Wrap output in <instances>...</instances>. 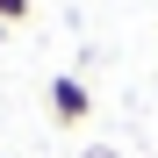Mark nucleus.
<instances>
[{
	"label": "nucleus",
	"mask_w": 158,
	"mask_h": 158,
	"mask_svg": "<svg viewBox=\"0 0 158 158\" xmlns=\"http://www.w3.org/2000/svg\"><path fill=\"white\" fill-rule=\"evenodd\" d=\"M86 158H115V151H86Z\"/></svg>",
	"instance_id": "3"
},
{
	"label": "nucleus",
	"mask_w": 158,
	"mask_h": 158,
	"mask_svg": "<svg viewBox=\"0 0 158 158\" xmlns=\"http://www.w3.org/2000/svg\"><path fill=\"white\" fill-rule=\"evenodd\" d=\"M0 22H29V0H0Z\"/></svg>",
	"instance_id": "2"
},
{
	"label": "nucleus",
	"mask_w": 158,
	"mask_h": 158,
	"mask_svg": "<svg viewBox=\"0 0 158 158\" xmlns=\"http://www.w3.org/2000/svg\"><path fill=\"white\" fill-rule=\"evenodd\" d=\"M50 115H58L65 129H79V122H86V115H94L86 79H72V72H58V79H50Z\"/></svg>",
	"instance_id": "1"
}]
</instances>
